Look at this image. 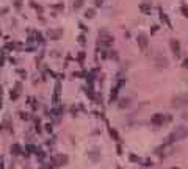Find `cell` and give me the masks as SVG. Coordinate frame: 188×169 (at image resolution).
I'll use <instances>...</instances> for the list:
<instances>
[{"instance_id": "1", "label": "cell", "mask_w": 188, "mask_h": 169, "mask_svg": "<svg viewBox=\"0 0 188 169\" xmlns=\"http://www.w3.org/2000/svg\"><path fill=\"white\" fill-rule=\"evenodd\" d=\"M187 136H188V127H185V125H179L176 130H173L169 135H168L164 144L171 146V144H174L176 141H180V140H183V138H187Z\"/></svg>"}, {"instance_id": "2", "label": "cell", "mask_w": 188, "mask_h": 169, "mask_svg": "<svg viewBox=\"0 0 188 169\" xmlns=\"http://www.w3.org/2000/svg\"><path fill=\"white\" fill-rule=\"evenodd\" d=\"M150 124H152L154 127H163V125L166 124V116L162 114V113H155V114L150 118Z\"/></svg>"}, {"instance_id": "3", "label": "cell", "mask_w": 188, "mask_h": 169, "mask_svg": "<svg viewBox=\"0 0 188 169\" xmlns=\"http://www.w3.org/2000/svg\"><path fill=\"white\" fill-rule=\"evenodd\" d=\"M68 161H69L68 155H63V154H60V155H55V157H52V164H53L55 168L64 166V164H68Z\"/></svg>"}, {"instance_id": "4", "label": "cell", "mask_w": 188, "mask_h": 169, "mask_svg": "<svg viewBox=\"0 0 188 169\" xmlns=\"http://www.w3.org/2000/svg\"><path fill=\"white\" fill-rule=\"evenodd\" d=\"M88 157H89V160H91V161H99L100 158H102V155H100L99 150H89L88 152Z\"/></svg>"}, {"instance_id": "5", "label": "cell", "mask_w": 188, "mask_h": 169, "mask_svg": "<svg viewBox=\"0 0 188 169\" xmlns=\"http://www.w3.org/2000/svg\"><path fill=\"white\" fill-rule=\"evenodd\" d=\"M11 154L16 155V157H17V155H22V154H23L22 146H21V144H13V146H11Z\"/></svg>"}, {"instance_id": "6", "label": "cell", "mask_w": 188, "mask_h": 169, "mask_svg": "<svg viewBox=\"0 0 188 169\" xmlns=\"http://www.w3.org/2000/svg\"><path fill=\"white\" fill-rule=\"evenodd\" d=\"M108 133H110V136H111L115 141H119V142H121V136L117 135V132L115 130V128H113V127H110V125H108Z\"/></svg>"}, {"instance_id": "7", "label": "cell", "mask_w": 188, "mask_h": 169, "mask_svg": "<svg viewBox=\"0 0 188 169\" xmlns=\"http://www.w3.org/2000/svg\"><path fill=\"white\" fill-rule=\"evenodd\" d=\"M129 160L132 161V163H140L141 158H140V157H136V155H133V154H130V155H129Z\"/></svg>"}, {"instance_id": "8", "label": "cell", "mask_w": 188, "mask_h": 169, "mask_svg": "<svg viewBox=\"0 0 188 169\" xmlns=\"http://www.w3.org/2000/svg\"><path fill=\"white\" fill-rule=\"evenodd\" d=\"M30 152H36V147H35L33 144H28V146L25 147V155H28Z\"/></svg>"}, {"instance_id": "9", "label": "cell", "mask_w": 188, "mask_h": 169, "mask_svg": "<svg viewBox=\"0 0 188 169\" xmlns=\"http://www.w3.org/2000/svg\"><path fill=\"white\" fill-rule=\"evenodd\" d=\"M127 107H129V99H121L119 108H127Z\"/></svg>"}, {"instance_id": "10", "label": "cell", "mask_w": 188, "mask_h": 169, "mask_svg": "<svg viewBox=\"0 0 188 169\" xmlns=\"http://www.w3.org/2000/svg\"><path fill=\"white\" fill-rule=\"evenodd\" d=\"M140 42H141V45L144 47V45H146V38H144V36H141V38H140Z\"/></svg>"}, {"instance_id": "11", "label": "cell", "mask_w": 188, "mask_h": 169, "mask_svg": "<svg viewBox=\"0 0 188 169\" xmlns=\"http://www.w3.org/2000/svg\"><path fill=\"white\" fill-rule=\"evenodd\" d=\"M116 150H117V155H122V147H121V144H117Z\"/></svg>"}, {"instance_id": "12", "label": "cell", "mask_w": 188, "mask_h": 169, "mask_svg": "<svg viewBox=\"0 0 188 169\" xmlns=\"http://www.w3.org/2000/svg\"><path fill=\"white\" fill-rule=\"evenodd\" d=\"M173 49L176 52H179V44H177V42H173Z\"/></svg>"}, {"instance_id": "13", "label": "cell", "mask_w": 188, "mask_h": 169, "mask_svg": "<svg viewBox=\"0 0 188 169\" xmlns=\"http://www.w3.org/2000/svg\"><path fill=\"white\" fill-rule=\"evenodd\" d=\"M144 164H146V166H152V161H150V160H146V161H144Z\"/></svg>"}, {"instance_id": "14", "label": "cell", "mask_w": 188, "mask_h": 169, "mask_svg": "<svg viewBox=\"0 0 188 169\" xmlns=\"http://www.w3.org/2000/svg\"><path fill=\"white\" fill-rule=\"evenodd\" d=\"M46 130H47V132H52V125L47 124V125H46Z\"/></svg>"}, {"instance_id": "15", "label": "cell", "mask_w": 188, "mask_h": 169, "mask_svg": "<svg viewBox=\"0 0 188 169\" xmlns=\"http://www.w3.org/2000/svg\"><path fill=\"white\" fill-rule=\"evenodd\" d=\"M21 118H22V119H28V114H23V113H22Z\"/></svg>"}, {"instance_id": "16", "label": "cell", "mask_w": 188, "mask_h": 169, "mask_svg": "<svg viewBox=\"0 0 188 169\" xmlns=\"http://www.w3.org/2000/svg\"><path fill=\"white\" fill-rule=\"evenodd\" d=\"M0 169H5V168H3V161L2 160H0Z\"/></svg>"}, {"instance_id": "17", "label": "cell", "mask_w": 188, "mask_h": 169, "mask_svg": "<svg viewBox=\"0 0 188 169\" xmlns=\"http://www.w3.org/2000/svg\"><path fill=\"white\" fill-rule=\"evenodd\" d=\"M173 169H179V168H173Z\"/></svg>"}]
</instances>
